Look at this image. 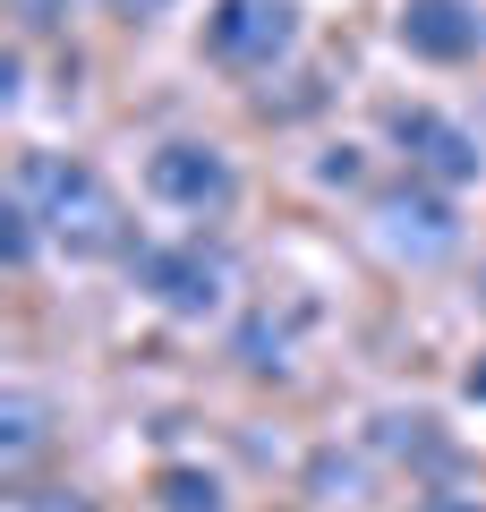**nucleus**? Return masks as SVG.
<instances>
[{"instance_id":"nucleus-16","label":"nucleus","mask_w":486,"mask_h":512,"mask_svg":"<svg viewBox=\"0 0 486 512\" xmlns=\"http://www.w3.org/2000/svg\"><path fill=\"white\" fill-rule=\"evenodd\" d=\"M128 9H162V0H128Z\"/></svg>"},{"instance_id":"nucleus-12","label":"nucleus","mask_w":486,"mask_h":512,"mask_svg":"<svg viewBox=\"0 0 486 512\" xmlns=\"http://www.w3.org/2000/svg\"><path fill=\"white\" fill-rule=\"evenodd\" d=\"M18 512H103L86 487H35V495H18Z\"/></svg>"},{"instance_id":"nucleus-2","label":"nucleus","mask_w":486,"mask_h":512,"mask_svg":"<svg viewBox=\"0 0 486 512\" xmlns=\"http://www.w3.org/2000/svg\"><path fill=\"white\" fill-rule=\"evenodd\" d=\"M128 274H137V291L154 299L162 316L205 325V316L231 308L239 265H231V248H214L205 231H188V239H154V248H137V256H128Z\"/></svg>"},{"instance_id":"nucleus-8","label":"nucleus","mask_w":486,"mask_h":512,"mask_svg":"<svg viewBox=\"0 0 486 512\" xmlns=\"http://www.w3.org/2000/svg\"><path fill=\"white\" fill-rule=\"evenodd\" d=\"M43 444H52V410H43V393L9 384V393H0V478L18 487V478L43 461Z\"/></svg>"},{"instance_id":"nucleus-1","label":"nucleus","mask_w":486,"mask_h":512,"mask_svg":"<svg viewBox=\"0 0 486 512\" xmlns=\"http://www.w3.org/2000/svg\"><path fill=\"white\" fill-rule=\"evenodd\" d=\"M9 197L35 205L43 231H52L69 256H111V248H128V214H120V197L103 188V171H94V163H69V154H18Z\"/></svg>"},{"instance_id":"nucleus-10","label":"nucleus","mask_w":486,"mask_h":512,"mask_svg":"<svg viewBox=\"0 0 486 512\" xmlns=\"http://www.w3.org/2000/svg\"><path fill=\"white\" fill-rule=\"evenodd\" d=\"M231 350H239V367H248V376H282V367H290V325H273V316H248Z\"/></svg>"},{"instance_id":"nucleus-11","label":"nucleus","mask_w":486,"mask_h":512,"mask_svg":"<svg viewBox=\"0 0 486 512\" xmlns=\"http://www.w3.org/2000/svg\"><path fill=\"white\" fill-rule=\"evenodd\" d=\"M35 239H43V214L26 197H9L0 205V256H9V265H35Z\"/></svg>"},{"instance_id":"nucleus-5","label":"nucleus","mask_w":486,"mask_h":512,"mask_svg":"<svg viewBox=\"0 0 486 512\" xmlns=\"http://www.w3.org/2000/svg\"><path fill=\"white\" fill-rule=\"evenodd\" d=\"M145 197L171 205V214H222V205L239 197V171L222 146H205V137H171V146L145 154Z\"/></svg>"},{"instance_id":"nucleus-15","label":"nucleus","mask_w":486,"mask_h":512,"mask_svg":"<svg viewBox=\"0 0 486 512\" xmlns=\"http://www.w3.org/2000/svg\"><path fill=\"white\" fill-rule=\"evenodd\" d=\"M469 402H486V350H478V367H469Z\"/></svg>"},{"instance_id":"nucleus-14","label":"nucleus","mask_w":486,"mask_h":512,"mask_svg":"<svg viewBox=\"0 0 486 512\" xmlns=\"http://www.w3.org/2000/svg\"><path fill=\"white\" fill-rule=\"evenodd\" d=\"M418 512H486V504H478V495H427Z\"/></svg>"},{"instance_id":"nucleus-13","label":"nucleus","mask_w":486,"mask_h":512,"mask_svg":"<svg viewBox=\"0 0 486 512\" xmlns=\"http://www.w3.org/2000/svg\"><path fill=\"white\" fill-rule=\"evenodd\" d=\"M359 146H333V154H324V180H333V188H359Z\"/></svg>"},{"instance_id":"nucleus-7","label":"nucleus","mask_w":486,"mask_h":512,"mask_svg":"<svg viewBox=\"0 0 486 512\" xmlns=\"http://www.w3.org/2000/svg\"><path fill=\"white\" fill-rule=\"evenodd\" d=\"M401 43L435 69H461L486 43V18H478V0H401Z\"/></svg>"},{"instance_id":"nucleus-6","label":"nucleus","mask_w":486,"mask_h":512,"mask_svg":"<svg viewBox=\"0 0 486 512\" xmlns=\"http://www.w3.org/2000/svg\"><path fill=\"white\" fill-rule=\"evenodd\" d=\"M384 128H393V146L410 154V171H418V180H435V188H469L486 171L478 128L444 120V111H427V103H393V111H384Z\"/></svg>"},{"instance_id":"nucleus-9","label":"nucleus","mask_w":486,"mask_h":512,"mask_svg":"<svg viewBox=\"0 0 486 512\" xmlns=\"http://www.w3.org/2000/svg\"><path fill=\"white\" fill-rule=\"evenodd\" d=\"M154 504H162V512H222V478H214V470H188V461H171V470L154 478Z\"/></svg>"},{"instance_id":"nucleus-3","label":"nucleus","mask_w":486,"mask_h":512,"mask_svg":"<svg viewBox=\"0 0 486 512\" xmlns=\"http://www.w3.org/2000/svg\"><path fill=\"white\" fill-rule=\"evenodd\" d=\"M299 52V9L290 0H214L205 18V60L231 77H273Z\"/></svg>"},{"instance_id":"nucleus-4","label":"nucleus","mask_w":486,"mask_h":512,"mask_svg":"<svg viewBox=\"0 0 486 512\" xmlns=\"http://www.w3.org/2000/svg\"><path fill=\"white\" fill-rule=\"evenodd\" d=\"M376 248L401 256V265H444L452 248H461V214H452V188L435 180H401L376 197Z\"/></svg>"}]
</instances>
